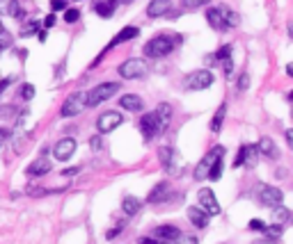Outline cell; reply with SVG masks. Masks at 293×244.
Segmentation results:
<instances>
[{"instance_id": "5", "label": "cell", "mask_w": 293, "mask_h": 244, "mask_svg": "<svg viewBox=\"0 0 293 244\" xmlns=\"http://www.w3.org/2000/svg\"><path fill=\"white\" fill-rule=\"evenodd\" d=\"M220 157H225V146H213L206 153V156L202 157V162L197 164V169H195V180H202V178H206L209 176V171H211V167L218 162Z\"/></svg>"}, {"instance_id": "19", "label": "cell", "mask_w": 293, "mask_h": 244, "mask_svg": "<svg viewBox=\"0 0 293 244\" xmlns=\"http://www.w3.org/2000/svg\"><path fill=\"white\" fill-rule=\"evenodd\" d=\"M154 235L158 237V240H165V242H174L176 237L181 235V230L176 228V226H156V230H154Z\"/></svg>"}, {"instance_id": "41", "label": "cell", "mask_w": 293, "mask_h": 244, "mask_svg": "<svg viewBox=\"0 0 293 244\" xmlns=\"http://www.w3.org/2000/svg\"><path fill=\"white\" fill-rule=\"evenodd\" d=\"M121 230H124V224H117V228L108 230V233H105V237H108V240H113V237H117V235H119Z\"/></svg>"}, {"instance_id": "45", "label": "cell", "mask_w": 293, "mask_h": 244, "mask_svg": "<svg viewBox=\"0 0 293 244\" xmlns=\"http://www.w3.org/2000/svg\"><path fill=\"white\" fill-rule=\"evenodd\" d=\"M12 80H14V78H5V80L0 82V94L5 91V87H9V85H12Z\"/></svg>"}, {"instance_id": "30", "label": "cell", "mask_w": 293, "mask_h": 244, "mask_svg": "<svg viewBox=\"0 0 293 244\" xmlns=\"http://www.w3.org/2000/svg\"><path fill=\"white\" fill-rule=\"evenodd\" d=\"M222 169H225V164H222V157H220L218 162L211 167V171H209V176H206V178H211V180H218V178L222 176Z\"/></svg>"}, {"instance_id": "18", "label": "cell", "mask_w": 293, "mask_h": 244, "mask_svg": "<svg viewBox=\"0 0 293 244\" xmlns=\"http://www.w3.org/2000/svg\"><path fill=\"white\" fill-rule=\"evenodd\" d=\"M25 171H28V176H46V174L51 171V160H48V157H39V160H35Z\"/></svg>"}, {"instance_id": "34", "label": "cell", "mask_w": 293, "mask_h": 244, "mask_svg": "<svg viewBox=\"0 0 293 244\" xmlns=\"http://www.w3.org/2000/svg\"><path fill=\"white\" fill-rule=\"evenodd\" d=\"M32 96H35V87H32V85H23L21 87V98L23 101H30Z\"/></svg>"}, {"instance_id": "20", "label": "cell", "mask_w": 293, "mask_h": 244, "mask_svg": "<svg viewBox=\"0 0 293 244\" xmlns=\"http://www.w3.org/2000/svg\"><path fill=\"white\" fill-rule=\"evenodd\" d=\"M167 196H170V185H167V183H158V185L149 192L147 201H149V203H163Z\"/></svg>"}, {"instance_id": "39", "label": "cell", "mask_w": 293, "mask_h": 244, "mask_svg": "<svg viewBox=\"0 0 293 244\" xmlns=\"http://www.w3.org/2000/svg\"><path fill=\"white\" fill-rule=\"evenodd\" d=\"M62 9H67V2L64 0H53L51 2V12L55 14V12H62Z\"/></svg>"}, {"instance_id": "36", "label": "cell", "mask_w": 293, "mask_h": 244, "mask_svg": "<svg viewBox=\"0 0 293 244\" xmlns=\"http://www.w3.org/2000/svg\"><path fill=\"white\" fill-rule=\"evenodd\" d=\"M174 242L176 244H197V237L195 235H179Z\"/></svg>"}, {"instance_id": "46", "label": "cell", "mask_w": 293, "mask_h": 244, "mask_svg": "<svg viewBox=\"0 0 293 244\" xmlns=\"http://www.w3.org/2000/svg\"><path fill=\"white\" fill-rule=\"evenodd\" d=\"M286 141H289V144H293V130H286Z\"/></svg>"}, {"instance_id": "22", "label": "cell", "mask_w": 293, "mask_h": 244, "mask_svg": "<svg viewBox=\"0 0 293 244\" xmlns=\"http://www.w3.org/2000/svg\"><path fill=\"white\" fill-rule=\"evenodd\" d=\"M188 217L193 222V226H197V228H206L209 226V215L204 212L202 208H188Z\"/></svg>"}, {"instance_id": "47", "label": "cell", "mask_w": 293, "mask_h": 244, "mask_svg": "<svg viewBox=\"0 0 293 244\" xmlns=\"http://www.w3.org/2000/svg\"><path fill=\"white\" fill-rule=\"evenodd\" d=\"M76 171H78V169H64L62 174H64V176H76Z\"/></svg>"}, {"instance_id": "44", "label": "cell", "mask_w": 293, "mask_h": 244, "mask_svg": "<svg viewBox=\"0 0 293 244\" xmlns=\"http://www.w3.org/2000/svg\"><path fill=\"white\" fill-rule=\"evenodd\" d=\"M137 244H163V242H158V240H154V237H140Z\"/></svg>"}, {"instance_id": "10", "label": "cell", "mask_w": 293, "mask_h": 244, "mask_svg": "<svg viewBox=\"0 0 293 244\" xmlns=\"http://www.w3.org/2000/svg\"><path fill=\"white\" fill-rule=\"evenodd\" d=\"M197 199H199V208H202V210L209 217L220 215V203H218V199H215L213 190H206V187H202V190H199V194H197Z\"/></svg>"}, {"instance_id": "43", "label": "cell", "mask_w": 293, "mask_h": 244, "mask_svg": "<svg viewBox=\"0 0 293 244\" xmlns=\"http://www.w3.org/2000/svg\"><path fill=\"white\" fill-rule=\"evenodd\" d=\"M55 21H58V18H55V14L51 12V14L44 18V23H41V25H44V28H53V25H55Z\"/></svg>"}, {"instance_id": "4", "label": "cell", "mask_w": 293, "mask_h": 244, "mask_svg": "<svg viewBox=\"0 0 293 244\" xmlns=\"http://www.w3.org/2000/svg\"><path fill=\"white\" fill-rule=\"evenodd\" d=\"M213 73H211L209 69H199V71H193L190 75H186V80H183V87L190 89V91H202V89H209L213 85Z\"/></svg>"}, {"instance_id": "32", "label": "cell", "mask_w": 293, "mask_h": 244, "mask_svg": "<svg viewBox=\"0 0 293 244\" xmlns=\"http://www.w3.org/2000/svg\"><path fill=\"white\" fill-rule=\"evenodd\" d=\"M25 25H28V28H23L21 30V37H30V35H35V32H37V30H39V25H41V23H35V21H32V23H25Z\"/></svg>"}, {"instance_id": "27", "label": "cell", "mask_w": 293, "mask_h": 244, "mask_svg": "<svg viewBox=\"0 0 293 244\" xmlns=\"http://www.w3.org/2000/svg\"><path fill=\"white\" fill-rule=\"evenodd\" d=\"M156 117L163 121V126H167V123H170V119H172V105H170V103H160L156 107Z\"/></svg>"}, {"instance_id": "38", "label": "cell", "mask_w": 293, "mask_h": 244, "mask_svg": "<svg viewBox=\"0 0 293 244\" xmlns=\"http://www.w3.org/2000/svg\"><path fill=\"white\" fill-rule=\"evenodd\" d=\"M248 228L250 230H261V233H263V230H266V224H263L261 219H252V222L248 224Z\"/></svg>"}, {"instance_id": "6", "label": "cell", "mask_w": 293, "mask_h": 244, "mask_svg": "<svg viewBox=\"0 0 293 244\" xmlns=\"http://www.w3.org/2000/svg\"><path fill=\"white\" fill-rule=\"evenodd\" d=\"M85 107H87V96H85L83 91H76V94H69V96H67V101H64V105H62L60 114L64 119H69V117L80 114Z\"/></svg>"}, {"instance_id": "2", "label": "cell", "mask_w": 293, "mask_h": 244, "mask_svg": "<svg viewBox=\"0 0 293 244\" xmlns=\"http://www.w3.org/2000/svg\"><path fill=\"white\" fill-rule=\"evenodd\" d=\"M174 41L176 39L174 37H167V35H160V37H154L151 41H147L144 44V55L151 59H158V57H165V55H170V52L174 51Z\"/></svg>"}, {"instance_id": "33", "label": "cell", "mask_w": 293, "mask_h": 244, "mask_svg": "<svg viewBox=\"0 0 293 244\" xmlns=\"http://www.w3.org/2000/svg\"><path fill=\"white\" fill-rule=\"evenodd\" d=\"M213 57H215V59H220V62H222V59H229V57H232V46H229V44H227V46H222V48H220V51L215 52Z\"/></svg>"}, {"instance_id": "25", "label": "cell", "mask_w": 293, "mask_h": 244, "mask_svg": "<svg viewBox=\"0 0 293 244\" xmlns=\"http://www.w3.org/2000/svg\"><path fill=\"white\" fill-rule=\"evenodd\" d=\"M289 219H291V210H289V208H284L282 203L273 208V222H275V224L284 226V224L289 222Z\"/></svg>"}, {"instance_id": "40", "label": "cell", "mask_w": 293, "mask_h": 244, "mask_svg": "<svg viewBox=\"0 0 293 244\" xmlns=\"http://www.w3.org/2000/svg\"><path fill=\"white\" fill-rule=\"evenodd\" d=\"M282 226H279V224H275V226H273V228H268V226H266V233H268V237H279L282 235Z\"/></svg>"}, {"instance_id": "7", "label": "cell", "mask_w": 293, "mask_h": 244, "mask_svg": "<svg viewBox=\"0 0 293 244\" xmlns=\"http://www.w3.org/2000/svg\"><path fill=\"white\" fill-rule=\"evenodd\" d=\"M119 75L126 78V80H137V78L147 75V62H142V59H137V57L126 59V62L119 64Z\"/></svg>"}, {"instance_id": "11", "label": "cell", "mask_w": 293, "mask_h": 244, "mask_svg": "<svg viewBox=\"0 0 293 244\" xmlns=\"http://www.w3.org/2000/svg\"><path fill=\"white\" fill-rule=\"evenodd\" d=\"M121 123H124V117H121L119 112H103L101 117H98L97 121V128H98V133H110V130H115V128H119Z\"/></svg>"}, {"instance_id": "14", "label": "cell", "mask_w": 293, "mask_h": 244, "mask_svg": "<svg viewBox=\"0 0 293 244\" xmlns=\"http://www.w3.org/2000/svg\"><path fill=\"white\" fill-rule=\"evenodd\" d=\"M256 146H250V144H245V146L241 148V153L236 156V160H234V167L238 169V167H254V160H256Z\"/></svg>"}, {"instance_id": "16", "label": "cell", "mask_w": 293, "mask_h": 244, "mask_svg": "<svg viewBox=\"0 0 293 244\" xmlns=\"http://www.w3.org/2000/svg\"><path fill=\"white\" fill-rule=\"evenodd\" d=\"M170 7H172V2L170 0H151L149 7H147V16H151V18H158V16H163L170 12Z\"/></svg>"}, {"instance_id": "31", "label": "cell", "mask_w": 293, "mask_h": 244, "mask_svg": "<svg viewBox=\"0 0 293 244\" xmlns=\"http://www.w3.org/2000/svg\"><path fill=\"white\" fill-rule=\"evenodd\" d=\"M209 2L211 0H181V5L188 9H197V7H202V5H209Z\"/></svg>"}, {"instance_id": "26", "label": "cell", "mask_w": 293, "mask_h": 244, "mask_svg": "<svg viewBox=\"0 0 293 244\" xmlns=\"http://www.w3.org/2000/svg\"><path fill=\"white\" fill-rule=\"evenodd\" d=\"M140 206H142V203H140V201H137L136 196H126V199L121 201V210H124V212H126L128 217H131V215H137Z\"/></svg>"}, {"instance_id": "9", "label": "cell", "mask_w": 293, "mask_h": 244, "mask_svg": "<svg viewBox=\"0 0 293 244\" xmlns=\"http://www.w3.org/2000/svg\"><path fill=\"white\" fill-rule=\"evenodd\" d=\"M256 196H259V201H261L263 206H268V208H275L284 201V192L282 190H277V187H273V185H263V183L256 185Z\"/></svg>"}, {"instance_id": "37", "label": "cell", "mask_w": 293, "mask_h": 244, "mask_svg": "<svg viewBox=\"0 0 293 244\" xmlns=\"http://www.w3.org/2000/svg\"><path fill=\"white\" fill-rule=\"evenodd\" d=\"M248 87H250V75L243 73L241 78H238V82H236V89H241L243 91V89H248Z\"/></svg>"}, {"instance_id": "23", "label": "cell", "mask_w": 293, "mask_h": 244, "mask_svg": "<svg viewBox=\"0 0 293 244\" xmlns=\"http://www.w3.org/2000/svg\"><path fill=\"white\" fill-rule=\"evenodd\" d=\"M256 151H259V153H263L266 157H279V151H277V146H275V141H273L271 137H261V139H259V146H256Z\"/></svg>"}, {"instance_id": "8", "label": "cell", "mask_w": 293, "mask_h": 244, "mask_svg": "<svg viewBox=\"0 0 293 244\" xmlns=\"http://www.w3.org/2000/svg\"><path fill=\"white\" fill-rule=\"evenodd\" d=\"M163 121L156 117V112H147L142 119H140V130H142V137L147 141H151L154 137H158V133L163 130Z\"/></svg>"}, {"instance_id": "15", "label": "cell", "mask_w": 293, "mask_h": 244, "mask_svg": "<svg viewBox=\"0 0 293 244\" xmlns=\"http://www.w3.org/2000/svg\"><path fill=\"white\" fill-rule=\"evenodd\" d=\"M0 14L2 16H14V18H23V9L19 5V0H0Z\"/></svg>"}, {"instance_id": "42", "label": "cell", "mask_w": 293, "mask_h": 244, "mask_svg": "<svg viewBox=\"0 0 293 244\" xmlns=\"http://www.w3.org/2000/svg\"><path fill=\"white\" fill-rule=\"evenodd\" d=\"M9 130L7 128H0V146H5V144H7V139H9Z\"/></svg>"}, {"instance_id": "12", "label": "cell", "mask_w": 293, "mask_h": 244, "mask_svg": "<svg viewBox=\"0 0 293 244\" xmlns=\"http://www.w3.org/2000/svg\"><path fill=\"white\" fill-rule=\"evenodd\" d=\"M158 157H160V162L165 164V169L172 174V176H176V174H181L179 171V156H176V151L170 146H163L160 151H158Z\"/></svg>"}, {"instance_id": "1", "label": "cell", "mask_w": 293, "mask_h": 244, "mask_svg": "<svg viewBox=\"0 0 293 244\" xmlns=\"http://www.w3.org/2000/svg\"><path fill=\"white\" fill-rule=\"evenodd\" d=\"M206 21L211 23V28L213 30H232L236 28L238 23H241V16L236 14L229 5H220V7H213L206 12Z\"/></svg>"}, {"instance_id": "3", "label": "cell", "mask_w": 293, "mask_h": 244, "mask_svg": "<svg viewBox=\"0 0 293 244\" xmlns=\"http://www.w3.org/2000/svg\"><path fill=\"white\" fill-rule=\"evenodd\" d=\"M117 91H119V82H103V85H97L90 94H85V96H87V105H90V107H97V105H101L103 101L113 98Z\"/></svg>"}, {"instance_id": "35", "label": "cell", "mask_w": 293, "mask_h": 244, "mask_svg": "<svg viewBox=\"0 0 293 244\" xmlns=\"http://www.w3.org/2000/svg\"><path fill=\"white\" fill-rule=\"evenodd\" d=\"M78 18H80V12H78V9H67V12H64V21L67 23H76Z\"/></svg>"}, {"instance_id": "28", "label": "cell", "mask_w": 293, "mask_h": 244, "mask_svg": "<svg viewBox=\"0 0 293 244\" xmlns=\"http://www.w3.org/2000/svg\"><path fill=\"white\" fill-rule=\"evenodd\" d=\"M225 114H227V105H220L218 112H215V117H213V121H211V130H213V133H220L222 121H225Z\"/></svg>"}, {"instance_id": "29", "label": "cell", "mask_w": 293, "mask_h": 244, "mask_svg": "<svg viewBox=\"0 0 293 244\" xmlns=\"http://www.w3.org/2000/svg\"><path fill=\"white\" fill-rule=\"evenodd\" d=\"M12 41H14V37H12V32H9L2 23H0V51H7L9 46H12Z\"/></svg>"}, {"instance_id": "21", "label": "cell", "mask_w": 293, "mask_h": 244, "mask_svg": "<svg viewBox=\"0 0 293 244\" xmlns=\"http://www.w3.org/2000/svg\"><path fill=\"white\" fill-rule=\"evenodd\" d=\"M137 35H140V30H137V28H124V30L119 32V35H117V37H115L113 41L108 44V48H105V51H110V48H115V46L124 44V41H131V39H136Z\"/></svg>"}, {"instance_id": "13", "label": "cell", "mask_w": 293, "mask_h": 244, "mask_svg": "<svg viewBox=\"0 0 293 244\" xmlns=\"http://www.w3.org/2000/svg\"><path fill=\"white\" fill-rule=\"evenodd\" d=\"M76 139H71V137H64V139H60L58 144H55V148H53V156H55V160H60V162H64V160H69V157L76 153Z\"/></svg>"}, {"instance_id": "24", "label": "cell", "mask_w": 293, "mask_h": 244, "mask_svg": "<svg viewBox=\"0 0 293 244\" xmlns=\"http://www.w3.org/2000/svg\"><path fill=\"white\" fill-rule=\"evenodd\" d=\"M115 7H117V0H103V2H97L94 12H97L101 18H110V16L115 14Z\"/></svg>"}, {"instance_id": "48", "label": "cell", "mask_w": 293, "mask_h": 244, "mask_svg": "<svg viewBox=\"0 0 293 244\" xmlns=\"http://www.w3.org/2000/svg\"><path fill=\"white\" fill-rule=\"evenodd\" d=\"M117 2H128V0H117Z\"/></svg>"}, {"instance_id": "17", "label": "cell", "mask_w": 293, "mask_h": 244, "mask_svg": "<svg viewBox=\"0 0 293 244\" xmlns=\"http://www.w3.org/2000/svg\"><path fill=\"white\" fill-rule=\"evenodd\" d=\"M119 105L124 107V110H128V112H140L144 107L142 98L137 96V94H126V96H121L119 98Z\"/></svg>"}]
</instances>
